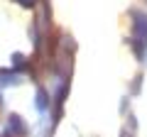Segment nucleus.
Returning <instances> with one entry per match:
<instances>
[{
  "mask_svg": "<svg viewBox=\"0 0 147 137\" xmlns=\"http://www.w3.org/2000/svg\"><path fill=\"white\" fill-rule=\"evenodd\" d=\"M135 42H137V52L142 54V49L147 47V17L145 15H135Z\"/></svg>",
  "mask_w": 147,
  "mask_h": 137,
  "instance_id": "nucleus-1",
  "label": "nucleus"
}]
</instances>
